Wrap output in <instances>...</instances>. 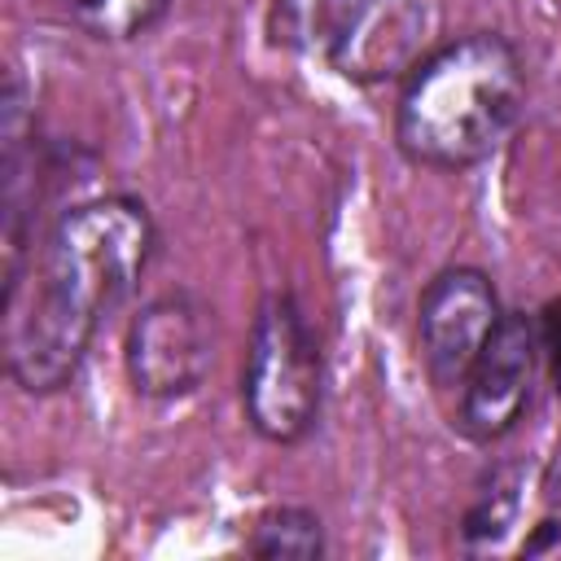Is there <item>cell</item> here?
Instances as JSON below:
<instances>
[{
  "mask_svg": "<svg viewBox=\"0 0 561 561\" xmlns=\"http://www.w3.org/2000/svg\"><path fill=\"white\" fill-rule=\"evenodd\" d=\"M250 552L254 557H298V561H316L324 552V530L320 517L307 508H272L254 522L250 535Z\"/></svg>",
  "mask_w": 561,
  "mask_h": 561,
  "instance_id": "8",
  "label": "cell"
},
{
  "mask_svg": "<svg viewBox=\"0 0 561 561\" xmlns=\"http://www.w3.org/2000/svg\"><path fill=\"white\" fill-rule=\"evenodd\" d=\"M526 105L517 48L495 31H469L430 48L403 79L394 136L412 162L460 171L495 153Z\"/></svg>",
  "mask_w": 561,
  "mask_h": 561,
  "instance_id": "2",
  "label": "cell"
},
{
  "mask_svg": "<svg viewBox=\"0 0 561 561\" xmlns=\"http://www.w3.org/2000/svg\"><path fill=\"white\" fill-rule=\"evenodd\" d=\"M535 329H539V359L548 364V373H552V381L561 390V298H552L543 307V316L535 320Z\"/></svg>",
  "mask_w": 561,
  "mask_h": 561,
  "instance_id": "10",
  "label": "cell"
},
{
  "mask_svg": "<svg viewBox=\"0 0 561 561\" xmlns=\"http://www.w3.org/2000/svg\"><path fill=\"white\" fill-rule=\"evenodd\" d=\"M535 373H539V329H535V316L504 311L500 324L491 329L486 346L469 364L460 390H456L460 394L456 425L473 443H491V438L508 434L522 421L526 403H530Z\"/></svg>",
  "mask_w": 561,
  "mask_h": 561,
  "instance_id": "6",
  "label": "cell"
},
{
  "mask_svg": "<svg viewBox=\"0 0 561 561\" xmlns=\"http://www.w3.org/2000/svg\"><path fill=\"white\" fill-rule=\"evenodd\" d=\"M500 316L495 285L478 267H447L425 285L416 307V346L438 390H460Z\"/></svg>",
  "mask_w": 561,
  "mask_h": 561,
  "instance_id": "7",
  "label": "cell"
},
{
  "mask_svg": "<svg viewBox=\"0 0 561 561\" xmlns=\"http://www.w3.org/2000/svg\"><path fill=\"white\" fill-rule=\"evenodd\" d=\"M215 359V311L197 294L153 298L127 329V373L149 399L193 394Z\"/></svg>",
  "mask_w": 561,
  "mask_h": 561,
  "instance_id": "5",
  "label": "cell"
},
{
  "mask_svg": "<svg viewBox=\"0 0 561 561\" xmlns=\"http://www.w3.org/2000/svg\"><path fill=\"white\" fill-rule=\"evenodd\" d=\"M153 254V219L136 197L70 206L35 259L31 280L9 289V373L31 394L61 390L83 364L101 320L136 289Z\"/></svg>",
  "mask_w": 561,
  "mask_h": 561,
  "instance_id": "1",
  "label": "cell"
},
{
  "mask_svg": "<svg viewBox=\"0 0 561 561\" xmlns=\"http://www.w3.org/2000/svg\"><path fill=\"white\" fill-rule=\"evenodd\" d=\"M316 35L324 57L359 83L412 70L425 53V0H316Z\"/></svg>",
  "mask_w": 561,
  "mask_h": 561,
  "instance_id": "4",
  "label": "cell"
},
{
  "mask_svg": "<svg viewBox=\"0 0 561 561\" xmlns=\"http://www.w3.org/2000/svg\"><path fill=\"white\" fill-rule=\"evenodd\" d=\"M320 346L302 307L289 294L263 298L241 373L250 425L272 443H298L320 416Z\"/></svg>",
  "mask_w": 561,
  "mask_h": 561,
  "instance_id": "3",
  "label": "cell"
},
{
  "mask_svg": "<svg viewBox=\"0 0 561 561\" xmlns=\"http://www.w3.org/2000/svg\"><path fill=\"white\" fill-rule=\"evenodd\" d=\"M70 22L92 39H131L149 31L171 0H61Z\"/></svg>",
  "mask_w": 561,
  "mask_h": 561,
  "instance_id": "9",
  "label": "cell"
}]
</instances>
